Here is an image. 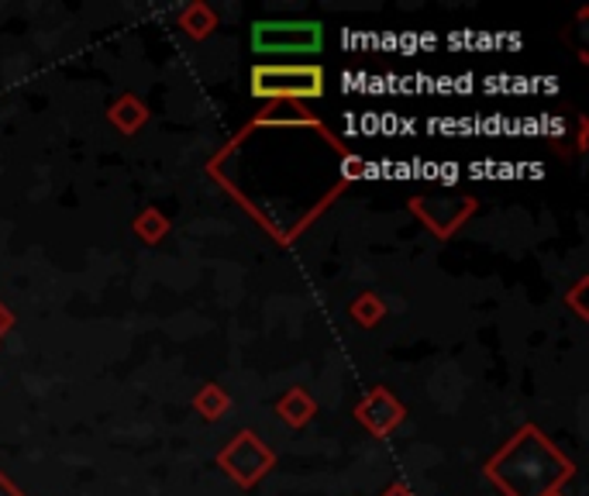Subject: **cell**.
I'll use <instances>...</instances> for the list:
<instances>
[{"label": "cell", "instance_id": "4", "mask_svg": "<svg viewBox=\"0 0 589 496\" xmlns=\"http://www.w3.org/2000/svg\"><path fill=\"white\" fill-rule=\"evenodd\" d=\"M217 469H221L231 483H238L241 489H252L276 469V452L259 438L256 431L245 427L221 452H217Z\"/></svg>", "mask_w": 589, "mask_h": 496}, {"label": "cell", "instance_id": "18", "mask_svg": "<svg viewBox=\"0 0 589 496\" xmlns=\"http://www.w3.org/2000/svg\"><path fill=\"white\" fill-rule=\"evenodd\" d=\"M383 496H414V489H411V486H403V483H393Z\"/></svg>", "mask_w": 589, "mask_h": 496}, {"label": "cell", "instance_id": "13", "mask_svg": "<svg viewBox=\"0 0 589 496\" xmlns=\"http://www.w3.org/2000/svg\"><path fill=\"white\" fill-rule=\"evenodd\" d=\"M169 228H173V221H169V217H166L159 207H145V210L135 217V235H138L142 241H148V245H159V241L169 235Z\"/></svg>", "mask_w": 589, "mask_h": 496}, {"label": "cell", "instance_id": "6", "mask_svg": "<svg viewBox=\"0 0 589 496\" xmlns=\"http://www.w3.org/2000/svg\"><path fill=\"white\" fill-rule=\"evenodd\" d=\"M355 421L372 434V438H390V434L407 421V407H403L386 386H372L355 403Z\"/></svg>", "mask_w": 589, "mask_h": 496}, {"label": "cell", "instance_id": "9", "mask_svg": "<svg viewBox=\"0 0 589 496\" xmlns=\"http://www.w3.org/2000/svg\"><path fill=\"white\" fill-rule=\"evenodd\" d=\"M252 124H303V128H321V121L310 111H303V104H293V101L269 104Z\"/></svg>", "mask_w": 589, "mask_h": 496}, {"label": "cell", "instance_id": "1", "mask_svg": "<svg viewBox=\"0 0 589 496\" xmlns=\"http://www.w3.org/2000/svg\"><path fill=\"white\" fill-rule=\"evenodd\" d=\"M483 476L504 496H548L576 476V462L541 427L524 424L486 458Z\"/></svg>", "mask_w": 589, "mask_h": 496}, {"label": "cell", "instance_id": "3", "mask_svg": "<svg viewBox=\"0 0 589 496\" xmlns=\"http://www.w3.org/2000/svg\"><path fill=\"white\" fill-rule=\"evenodd\" d=\"M324 49L321 21H256L252 52L256 55H318Z\"/></svg>", "mask_w": 589, "mask_h": 496}, {"label": "cell", "instance_id": "11", "mask_svg": "<svg viewBox=\"0 0 589 496\" xmlns=\"http://www.w3.org/2000/svg\"><path fill=\"white\" fill-rule=\"evenodd\" d=\"M194 411H197L204 421H221V417L231 411V396H228L225 386L207 383V386H200L197 396H194Z\"/></svg>", "mask_w": 589, "mask_h": 496}, {"label": "cell", "instance_id": "12", "mask_svg": "<svg viewBox=\"0 0 589 496\" xmlns=\"http://www.w3.org/2000/svg\"><path fill=\"white\" fill-rule=\"evenodd\" d=\"M349 314H352V321L359 324V328H376L383 318H386V300L380 297V293H362V297H355L352 303H349Z\"/></svg>", "mask_w": 589, "mask_h": 496}, {"label": "cell", "instance_id": "16", "mask_svg": "<svg viewBox=\"0 0 589 496\" xmlns=\"http://www.w3.org/2000/svg\"><path fill=\"white\" fill-rule=\"evenodd\" d=\"M11 328H14V314H11V310H8L4 303H0V338H4Z\"/></svg>", "mask_w": 589, "mask_h": 496}, {"label": "cell", "instance_id": "15", "mask_svg": "<svg viewBox=\"0 0 589 496\" xmlns=\"http://www.w3.org/2000/svg\"><path fill=\"white\" fill-rule=\"evenodd\" d=\"M341 176H345V179H362L365 176V159H362V155H355V152L341 155Z\"/></svg>", "mask_w": 589, "mask_h": 496}, {"label": "cell", "instance_id": "14", "mask_svg": "<svg viewBox=\"0 0 589 496\" xmlns=\"http://www.w3.org/2000/svg\"><path fill=\"white\" fill-rule=\"evenodd\" d=\"M586 290H589V276H579V279H576V287L566 293V303L576 310V314H579L582 321L589 318V310H586Z\"/></svg>", "mask_w": 589, "mask_h": 496}, {"label": "cell", "instance_id": "19", "mask_svg": "<svg viewBox=\"0 0 589 496\" xmlns=\"http://www.w3.org/2000/svg\"><path fill=\"white\" fill-rule=\"evenodd\" d=\"M0 496H24L14 483H8L4 476H0Z\"/></svg>", "mask_w": 589, "mask_h": 496}, {"label": "cell", "instance_id": "8", "mask_svg": "<svg viewBox=\"0 0 589 496\" xmlns=\"http://www.w3.org/2000/svg\"><path fill=\"white\" fill-rule=\"evenodd\" d=\"M107 121L114 124L121 135H138L145 128V121H148V107L135 97V93H121V97L107 111Z\"/></svg>", "mask_w": 589, "mask_h": 496}, {"label": "cell", "instance_id": "17", "mask_svg": "<svg viewBox=\"0 0 589 496\" xmlns=\"http://www.w3.org/2000/svg\"><path fill=\"white\" fill-rule=\"evenodd\" d=\"M576 148H579V152L589 148V121H586V117H579V142H576Z\"/></svg>", "mask_w": 589, "mask_h": 496}, {"label": "cell", "instance_id": "2", "mask_svg": "<svg viewBox=\"0 0 589 496\" xmlns=\"http://www.w3.org/2000/svg\"><path fill=\"white\" fill-rule=\"evenodd\" d=\"M248 90L256 101H321L324 97V70L318 62H256L248 73Z\"/></svg>", "mask_w": 589, "mask_h": 496}, {"label": "cell", "instance_id": "20", "mask_svg": "<svg viewBox=\"0 0 589 496\" xmlns=\"http://www.w3.org/2000/svg\"><path fill=\"white\" fill-rule=\"evenodd\" d=\"M548 496H562V489H555V493H548Z\"/></svg>", "mask_w": 589, "mask_h": 496}, {"label": "cell", "instance_id": "5", "mask_svg": "<svg viewBox=\"0 0 589 496\" xmlns=\"http://www.w3.org/2000/svg\"><path fill=\"white\" fill-rule=\"evenodd\" d=\"M407 207L431 235H438L445 241L473 221L479 200L473 194H438V197H411Z\"/></svg>", "mask_w": 589, "mask_h": 496}, {"label": "cell", "instance_id": "10", "mask_svg": "<svg viewBox=\"0 0 589 496\" xmlns=\"http://www.w3.org/2000/svg\"><path fill=\"white\" fill-rule=\"evenodd\" d=\"M176 24H179L190 39L204 42V39L210 35V31L217 28V14H214V8L204 4V0H194V4H186V8L179 11Z\"/></svg>", "mask_w": 589, "mask_h": 496}, {"label": "cell", "instance_id": "7", "mask_svg": "<svg viewBox=\"0 0 589 496\" xmlns=\"http://www.w3.org/2000/svg\"><path fill=\"white\" fill-rule=\"evenodd\" d=\"M314 414H318V400L310 396L303 386H293L276 400V417L287 427H303V424L314 421Z\"/></svg>", "mask_w": 589, "mask_h": 496}]
</instances>
